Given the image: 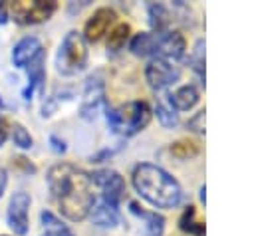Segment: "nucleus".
<instances>
[{
	"label": "nucleus",
	"instance_id": "30",
	"mask_svg": "<svg viewBox=\"0 0 254 236\" xmlns=\"http://www.w3.org/2000/svg\"><path fill=\"white\" fill-rule=\"evenodd\" d=\"M6 182H8V175H6V171H4V169H0V196L4 194Z\"/></svg>",
	"mask_w": 254,
	"mask_h": 236
},
{
	"label": "nucleus",
	"instance_id": "20",
	"mask_svg": "<svg viewBox=\"0 0 254 236\" xmlns=\"http://www.w3.org/2000/svg\"><path fill=\"white\" fill-rule=\"evenodd\" d=\"M181 230L192 234V236H204V224L194 220V206H187V210L181 216Z\"/></svg>",
	"mask_w": 254,
	"mask_h": 236
},
{
	"label": "nucleus",
	"instance_id": "28",
	"mask_svg": "<svg viewBox=\"0 0 254 236\" xmlns=\"http://www.w3.org/2000/svg\"><path fill=\"white\" fill-rule=\"evenodd\" d=\"M50 143H52V149H54L56 153H64V151H65L64 141H60L58 137H50Z\"/></svg>",
	"mask_w": 254,
	"mask_h": 236
},
{
	"label": "nucleus",
	"instance_id": "17",
	"mask_svg": "<svg viewBox=\"0 0 254 236\" xmlns=\"http://www.w3.org/2000/svg\"><path fill=\"white\" fill-rule=\"evenodd\" d=\"M91 218H93V222L97 226H105V228L115 226L117 224V206H113V204L103 200L97 208L91 210Z\"/></svg>",
	"mask_w": 254,
	"mask_h": 236
},
{
	"label": "nucleus",
	"instance_id": "12",
	"mask_svg": "<svg viewBox=\"0 0 254 236\" xmlns=\"http://www.w3.org/2000/svg\"><path fill=\"white\" fill-rule=\"evenodd\" d=\"M40 52H42V44L38 38H34V36L22 38L12 50V61L16 67H26Z\"/></svg>",
	"mask_w": 254,
	"mask_h": 236
},
{
	"label": "nucleus",
	"instance_id": "21",
	"mask_svg": "<svg viewBox=\"0 0 254 236\" xmlns=\"http://www.w3.org/2000/svg\"><path fill=\"white\" fill-rule=\"evenodd\" d=\"M149 16H151V26L157 32H165V28L169 26V14L165 10V6L161 4H151L149 6Z\"/></svg>",
	"mask_w": 254,
	"mask_h": 236
},
{
	"label": "nucleus",
	"instance_id": "16",
	"mask_svg": "<svg viewBox=\"0 0 254 236\" xmlns=\"http://www.w3.org/2000/svg\"><path fill=\"white\" fill-rule=\"evenodd\" d=\"M155 46H157V32L149 34V32H141L131 40V52L135 56H149L155 54Z\"/></svg>",
	"mask_w": 254,
	"mask_h": 236
},
{
	"label": "nucleus",
	"instance_id": "26",
	"mask_svg": "<svg viewBox=\"0 0 254 236\" xmlns=\"http://www.w3.org/2000/svg\"><path fill=\"white\" fill-rule=\"evenodd\" d=\"M189 129L196 131V133H204V109L198 111L190 121H189Z\"/></svg>",
	"mask_w": 254,
	"mask_h": 236
},
{
	"label": "nucleus",
	"instance_id": "31",
	"mask_svg": "<svg viewBox=\"0 0 254 236\" xmlns=\"http://www.w3.org/2000/svg\"><path fill=\"white\" fill-rule=\"evenodd\" d=\"M2 107H4V103H2V99H0V109H2Z\"/></svg>",
	"mask_w": 254,
	"mask_h": 236
},
{
	"label": "nucleus",
	"instance_id": "4",
	"mask_svg": "<svg viewBox=\"0 0 254 236\" xmlns=\"http://www.w3.org/2000/svg\"><path fill=\"white\" fill-rule=\"evenodd\" d=\"M87 63V48L85 40L79 32L71 30L65 34V38L60 44L58 56H56V67L64 75H73L81 71Z\"/></svg>",
	"mask_w": 254,
	"mask_h": 236
},
{
	"label": "nucleus",
	"instance_id": "27",
	"mask_svg": "<svg viewBox=\"0 0 254 236\" xmlns=\"http://www.w3.org/2000/svg\"><path fill=\"white\" fill-rule=\"evenodd\" d=\"M8 129H10L8 121H6L4 117H0V147L4 145V141H6V137H8Z\"/></svg>",
	"mask_w": 254,
	"mask_h": 236
},
{
	"label": "nucleus",
	"instance_id": "15",
	"mask_svg": "<svg viewBox=\"0 0 254 236\" xmlns=\"http://www.w3.org/2000/svg\"><path fill=\"white\" fill-rule=\"evenodd\" d=\"M169 101H171V105L175 109L187 111V109H190V107L196 105V101H198V89L194 85H183V87H179L177 91H173L169 95Z\"/></svg>",
	"mask_w": 254,
	"mask_h": 236
},
{
	"label": "nucleus",
	"instance_id": "24",
	"mask_svg": "<svg viewBox=\"0 0 254 236\" xmlns=\"http://www.w3.org/2000/svg\"><path fill=\"white\" fill-rule=\"evenodd\" d=\"M12 139H14V143L18 145V147H22V149H30L32 147V137H30V133L26 131V127L24 125H20V123H14L12 127Z\"/></svg>",
	"mask_w": 254,
	"mask_h": 236
},
{
	"label": "nucleus",
	"instance_id": "19",
	"mask_svg": "<svg viewBox=\"0 0 254 236\" xmlns=\"http://www.w3.org/2000/svg\"><path fill=\"white\" fill-rule=\"evenodd\" d=\"M129 32H131L129 24H117V26L109 32V38H107V50H109L111 54L119 52V50L125 46V42H127V38H129Z\"/></svg>",
	"mask_w": 254,
	"mask_h": 236
},
{
	"label": "nucleus",
	"instance_id": "1",
	"mask_svg": "<svg viewBox=\"0 0 254 236\" xmlns=\"http://www.w3.org/2000/svg\"><path fill=\"white\" fill-rule=\"evenodd\" d=\"M48 184L60 210L69 220H83L95 204V192L91 177L67 163H60L50 169Z\"/></svg>",
	"mask_w": 254,
	"mask_h": 236
},
{
	"label": "nucleus",
	"instance_id": "6",
	"mask_svg": "<svg viewBox=\"0 0 254 236\" xmlns=\"http://www.w3.org/2000/svg\"><path fill=\"white\" fill-rule=\"evenodd\" d=\"M91 182L97 184L103 192V200L117 206L123 192H125V182H123V177L113 171V169H99V171H93L91 175Z\"/></svg>",
	"mask_w": 254,
	"mask_h": 236
},
{
	"label": "nucleus",
	"instance_id": "3",
	"mask_svg": "<svg viewBox=\"0 0 254 236\" xmlns=\"http://www.w3.org/2000/svg\"><path fill=\"white\" fill-rule=\"evenodd\" d=\"M151 119V109L145 101H131L119 107H107L109 129L119 135H135L147 127Z\"/></svg>",
	"mask_w": 254,
	"mask_h": 236
},
{
	"label": "nucleus",
	"instance_id": "23",
	"mask_svg": "<svg viewBox=\"0 0 254 236\" xmlns=\"http://www.w3.org/2000/svg\"><path fill=\"white\" fill-rule=\"evenodd\" d=\"M171 153L179 159H189V157H194L198 153V145L194 141H189V139H181L177 141L173 147H171Z\"/></svg>",
	"mask_w": 254,
	"mask_h": 236
},
{
	"label": "nucleus",
	"instance_id": "5",
	"mask_svg": "<svg viewBox=\"0 0 254 236\" xmlns=\"http://www.w3.org/2000/svg\"><path fill=\"white\" fill-rule=\"evenodd\" d=\"M10 14L14 18V22L26 26V24H40L44 20H48L58 4L54 0H34V2H28V0H16V2H10Z\"/></svg>",
	"mask_w": 254,
	"mask_h": 236
},
{
	"label": "nucleus",
	"instance_id": "10",
	"mask_svg": "<svg viewBox=\"0 0 254 236\" xmlns=\"http://www.w3.org/2000/svg\"><path fill=\"white\" fill-rule=\"evenodd\" d=\"M28 208L30 196L26 192H16L8 204V226L18 234L24 236L28 232Z\"/></svg>",
	"mask_w": 254,
	"mask_h": 236
},
{
	"label": "nucleus",
	"instance_id": "25",
	"mask_svg": "<svg viewBox=\"0 0 254 236\" xmlns=\"http://www.w3.org/2000/svg\"><path fill=\"white\" fill-rule=\"evenodd\" d=\"M155 111H157V117H159V121H161L163 127H175V125L179 123L177 113H173L171 109H167V107H163V105H157Z\"/></svg>",
	"mask_w": 254,
	"mask_h": 236
},
{
	"label": "nucleus",
	"instance_id": "22",
	"mask_svg": "<svg viewBox=\"0 0 254 236\" xmlns=\"http://www.w3.org/2000/svg\"><path fill=\"white\" fill-rule=\"evenodd\" d=\"M189 63H190V67L198 73V77L204 79V40H198V42H196L192 54L189 56Z\"/></svg>",
	"mask_w": 254,
	"mask_h": 236
},
{
	"label": "nucleus",
	"instance_id": "7",
	"mask_svg": "<svg viewBox=\"0 0 254 236\" xmlns=\"http://www.w3.org/2000/svg\"><path fill=\"white\" fill-rule=\"evenodd\" d=\"M179 75H181L179 67L173 65L169 59H163V58H153L145 67V77H147L149 85L157 91L173 85L179 79Z\"/></svg>",
	"mask_w": 254,
	"mask_h": 236
},
{
	"label": "nucleus",
	"instance_id": "8",
	"mask_svg": "<svg viewBox=\"0 0 254 236\" xmlns=\"http://www.w3.org/2000/svg\"><path fill=\"white\" fill-rule=\"evenodd\" d=\"M105 105V91H103V81L101 75L95 73L87 79L85 83V91H83V101H81V117L85 119H95L97 111Z\"/></svg>",
	"mask_w": 254,
	"mask_h": 236
},
{
	"label": "nucleus",
	"instance_id": "9",
	"mask_svg": "<svg viewBox=\"0 0 254 236\" xmlns=\"http://www.w3.org/2000/svg\"><path fill=\"white\" fill-rule=\"evenodd\" d=\"M185 38L181 32H157V46H155V58L163 59H179L185 56Z\"/></svg>",
	"mask_w": 254,
	"mask_h": 236
},
{
	"label": "nucleus",
	"instance_id": "13",
	"mask_svg": "<svg viewBox=\"0 0 254 236\" xmlns=\"http://www.w3.org/2000/svg\"><path fill=\"white\" fill-rule=\"evenodd\" d=\"M26 67H28V87L24 89V99L30 101L34 89L36 87H42L44 85V79H46V71H44V50Z\"/></svg>",
	"mask_w": 254,
	"mask_h": 236
},
{
	"label": "nucleus",
	"instance_id": "11",
	"mask_svg": "<svg viewBox=\"0 0 254 236\" xmlns=\"http://www.w3.org/2000/svg\"><path fill=\"white\" fill-rule=\"evenodd\" d=\"M117 20V14L111 10V8H99L93 12V16L87 20L85 24V40L89 42H99L103 38V34H107L109 26L115 24Z\"/></svg>",
	"mask_w": 254,
	"mask_h": 236
},
{
	"label": "nucleus",
	"instance_id": "14",
	"mask_svg": "<svg viewBox=\"0 0 254 236\" xmlns=\"http://www.w3.org/2000/svg\"><path fill=\"white\" fill-rule=\"evenodd\" d=\"M129 210L145 220V236H161L163 228H165V218L157 212H145L141 210V206L137 202H129Z\"/></svg>",
	"mask_w": 254,
	"mask_h": 236
},
{
	"label": "nucleus",
	"instance_id": "29",
	"mask_svg": "<svg viewBox=\"0 0 254 236\" xmlns=\"http://www.w3.org/2000/svg\"><path fill=\"white\" fill-rule=\"evenodd\" d=\"M6 22H8V4L0 2V24H6Z\"/></svg>",
	"mask_w": 254,
	"mask_h": 236
},
{
	"label": "nucleus",
	"instance_id": "18",
	"mask_svg": "<svg viewBox=\"0 0 254 236\" xmlns=\"http://www.w3.org/2000/svg\"><path fill=\"white\" fill-rule=\"evenodd\" d=\"M40 218H42V224H44L46 236H73V232H71L65 224H62V222H60L52 212L44 210V212L40 214Z\"/></svg>",
	"mask_w": 254,
	"mask_h": 236
},
{
	"label": "nucleus",
	"instance_id": "2",
	"mask_svg": "<svg viewBox=\"0 0 254 236\" xmlns=\"http://www.w3.org/2000/svg\"><path fill=\"white\" fill-rule=\"evenodd\" d=\"M133 186L145 200H149L159 208H175L183 198V190L179 182L161 167L147 163L135 167Z\"/></svg>",
	"mask_w": 254,
	"mask_h": 236
}]
</instances>
